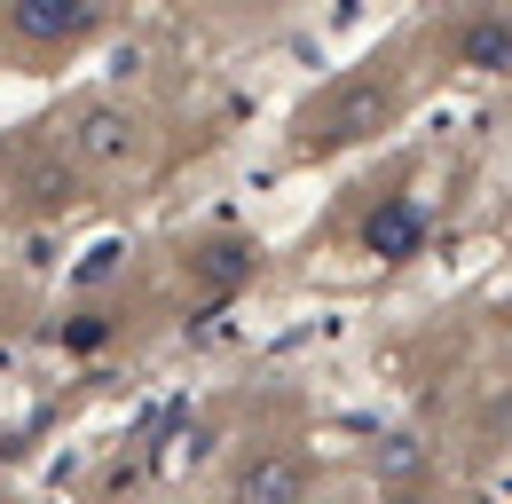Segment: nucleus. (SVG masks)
I'll list each match as a JSON object with an SVG mask.
<instances>
[{"label":"nucleus","mask_w":512,"mask_h":504,"mask_svg":"<svg viewBox=\"0 0 512 504\" xmlns=\"http://www.w3.org/2000/svg\"><path fill=\"white\" fill-rule=\"evenodd\" d=\"M449 56L473 63V71H512V8H481V16H465L457 40H449Z\"/></svg>","instance_id":"f257e3e1"},{"label":"nucleus","mask_w":512,"mask_h":504,"mask_svg":"<svg viewBox=\"0 0 512 504\" xmlns=\"http://www.w3.org/2000/svg\"><path fill=\"white\" fill-rule=\"evenodd\" d=\"M323 504H347V497H323Z\"/></svg>","instance_id":"f03ea898"}]
</instances>
